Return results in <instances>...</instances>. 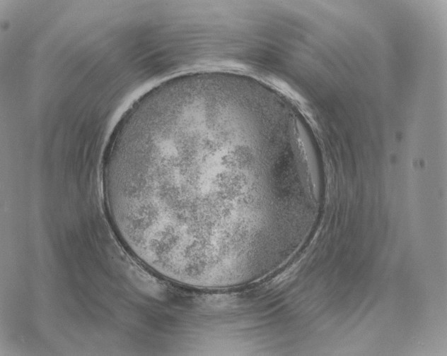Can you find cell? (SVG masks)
Here are the masks:
<instances>
[{"label": "cell", "mask_w": 447, "mask_h": 356, "mask_svg": "<svg viewBox=\"0 0 447 356\" xmlns=\"http://www.w3.org/2000/svg\"><path fill=\"white\" fill-rule=\"evenodd\" d=\"M280 150L262 127L232 111L172 103L137 114L114 131L104 157L113 227L168 279L240 270L281 230L283 201L265 183Z\"/></svg>", "instance_id": "6da1fadb"}]
</instances>
